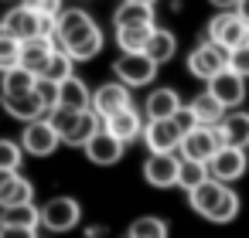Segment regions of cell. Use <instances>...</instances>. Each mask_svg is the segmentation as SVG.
<instances>
[{"mask_svg": "<svg viewBox=\"0 0 249 238\" xmlns=\"http://www.w3.org/2000/svg\"><path fill=\"white\" fill-rule=\"evenodd\" d=\"M55 45H62L75 62H89L103 51V31L86 11H62L55 17Z\"/></svg>", "mask_w": 249, "mask_h": 238, "instance_id": "cell-1", "label": "cell"}, {"mask_svg": "<svg viewBox=\"0 0 249 238\" xmlns=\"http://www.w3.org/2000/svg\"><path fill=\"white\" fill-rule=\"evenodd\" d=\"M188 204H191L201 218H208V221H215V224H225V221H232V218L239 214V197H235V190L225 187V184L215 180V177H208V180H201L198 187H191V190H188Z\"/></svg>", "mask_w": 249, "mask_h": 238, "instance_id": "cell-2", "label": "cell"}, {"mask_svg": "<svg viewBox=\"0 0 249 238\" xmlns=\"http://www.w3.org/2000/svg\"><path fill=\"white\" fill-rule=\"evenodd\" d=\"M48 119L55 123L62 143H69V146H86V140L103 126V119L92 106H86V109H52Z\"/></svg>", "mask_w": 249, "mask_h": 238, "instance_id": "cell-3", "label": "cell"}, {"mask_svg": "<svg viewBox=\"0 0 249 238\" xmlns=\"http://www.w3.org/2000/svg\"><path fill=\"white\" fill-rule=\"evenodd\" d=\"M113 75H116L123 85H130V89H143V85L154 82L157 62H154L147 51H123V55L113 62Z\"/></svg>", "mask_w": 249, "mask_h": 238, "instance_id": "cell-4", "label": "cell"}, {"mask_svg": "<svg viewBox=\"0 0 249 238\" xmlns=\"http://www.w3.org/2000/svg\"><path fill=\"white\" fill-rule=\"evenodd\" d=\"M222 146V136H218V123L212 126V123H195L184 136H181V146H178V153L184 157V160H212L215 157V150Z\"/></svg>", "mask_w": 249, "mask_h": 238, "instance_id": "cell-5", "label": "cell"}, {"mask_svg": "<svg viewBox=\"0 0 249 238\" xmlns=\"http://www.w3.org/2000/svg\"><path fill=\"white\" fill-rule=\"evenodd\" d=\"M0 24H4L14 38H21V41H24V38H35V34H55V17H45V14L31 11L28 4L11 7Z\"/></svg>", "mask_w": 249, "mask_h": 238, "instance_id": "cell-6", "label": "cell"}, {"mask_svg": "<svg viewBox=\"0 0 249 238\" xmlns=\"http://www.w3.org/2000/svg\"><path fill=\"white\" fill-rule=\"evenodd\" d=\"M222 68H229V48H225V45L205 38L201 45L191 48V55H188V72H191L195 79H205V82H208V79L218 75Z\"/></svg>", "mask_w": 249, "mask_h": 238, "instance_id": "cell-7", "label": "cell"}, {"mask_svg": "<svg viewBox=\"0 0 249 238\" xmlns=\"http://www.w3.org/2000/svg\"><path fill=\"white\" fill-rule=\"evenodd\" d=\"M38 228H41V207H35V201L0 207V235H38Z\"/></svg>", "mask_w": 249, "mask_h": 238, "instance_id": "cell-8", "label": "cell"}, {"mask_svg": "<svg viewBox=\"0 0 249 238\" xmlns=\"http://www.w3.org/2000/svg\"><path fill=\"white\" fill-rule=\"evenodd\" d=\"M58 143H62V136H58V129H55V123L48 116L24 123V133H21L24 153H31V157H52L58 150Z\"/></svg>", "mask_w": 249, "mask_h": 238, "instance_id": "cell-9", "label": "cell"}, {"mask_svg": "<svg viewBox=\"0 0 249 238\" xmlns=\"http://www.w3.org/2000/svg\"><path fill=\"white\" fill-rule=\"evenodd\" d=\"M208 38L225 45V48H235L242 41H249V21L232 7V11H218L212 21H208Z\"/></svg>", "mask_w": 249, "mask_h": 238, "instance_id": "cell-10", "label": "cell"}, {"mask_svg": "<svg viewBox=\"0 0 249 238\" xmlns=\"http://www.w3.org/2000/svg\"><path fill=\"white\" fill-rule=\"evenodd\" d=\"M181 136H184V129L178 126L174 116H167V119H147V126H143V143H147L150 153H178Z\"/></svg>", "mask_w": 249, "mask_h": 238, "instance_id": "cell-11", "label": "cell"}, {"mask_svg": "<svg viewBox=\"0 0 249 238\" xmlns=\"http://www.w3.org/2000/svg\"><path fill=\"white\" fill-rule=\"evenodd\" d=\"M246 163H249L246 146L222 143V146L215 150V157L208 160V174H212L215 180H222V184H232V180H239V177L246 174Z\"/></svg>", "mask_w": 249, "mask_h": 238, "instance_id": "cell-12", "label": "cell"}, {"mask_svg": "<svg viewBox=\"0 0 249 238\" xmlns=\"http://www.w3.org/2000/svg\"><path fill=\"white\" fill-rule=\"evenodd\" d=\"M86 157L96 163V167H113V163H120L123 160V150H126V143L120 140V136H113L106 126H99L89 140H86Z\"/></svg>", "mask_w": 249, "mask_h": 238, "instance_id": "cell-13", "label": "cell"}, {"mask_svg": "<svg viewBox=\"0 0 249 238\" xmlns=\"http://www.w3.org/2000/svg\"><path fill=\"white\" fill-rule=\"evenodd\" d=\"M82 218V207L75 197H52L41 207V228L48 231H72Z\"/></svg>", "mask_w": 249, "mask_h": 238, "instance_id": "cell-14", "label": "cell"}, {"mask_svg": "<svg viewBox=\"0 0 249 238\" xmlns=\"http://www.w3.org/2000/svg\"><path fill=\"white\" fill-rule=\"evenodd\" d=\"M0 102H4L7 116H14L21 123H31V119L48 116V106L41 102V95L35 89H28V92H0Z\"/></svg>", "mask_w": 249, "mask_h": 238, "instance_id": "cell-15", "label": "cell"}, {"mask_svg": "<svg viewBox=\"0 0 249 238\" xmlns=\"http://www.w3.org/2000/svg\"><path fill=\"white\" fill-rule=\"evenodd\" d=\"M208 92H212L225 109H235V106H242V99H246V79H242L239 72H232V68H222L218 75L208 79Z\"/></svg>", "mask_w": 249, "mask_h": 238, "instance_id": "cell-16", "label": "cell"}, {"mask_svg": "<svg viewBox=\"0 0 249 238\" xmlns=\"http://www.w3.org/2000/svg\"><path fill=\"white\" fill-rule=\"evenodd\" d=\"M178 167H181V157H174V153H150L147 163H143V180L150 187H174L178 184Z\"/></svg>", "mask_w": 249, "mask_h": 238, "instance_id": "cell-17", "label": "cell"}, {"mask_svg": "<svg viewBox=\"0 0 249 238\" xmlns=\"http://www.w3.org/2000/svg\"><path fill=\"white\" fill-rule=\"evenodd\" d=\"M126 106H133V99H130V85H123V82H106L92 92V109L99 112V119H106Z\"/></svg>", "mask_w": 249, "mask_h": 238, "instance_id": "cell-18", "label": "cell"}, {"mask_svg": "<svg viewBox=\"0 0 249 238\" xmlns=\"http://www.w3.org/2000/svg\"><path fill=\"white\" fill-rule=\"evenodd\" d=\"M52 51H55L52 34H35V38H24V41H21V65H24L28 72L41 75V72L48 68Z\"/></svg>", "mask_w": 249, "mask_h": 238, "instance_id": "cell-19", "label": "cell"}, {"mask_svg": "<svg viewBox=\"0 0 249 238\" xmlns=\"http://www.w3.org/2000/svg\"><path fill=\"white\" fill-rule=\"evenodd\" d=\"M21 201H35V187H31V180L21 177L18 170H4V167H0V207L21 204Z\"/></svg>", "mask_w": 249, "mask_h": 238, "instance_id": "cell-20", "label": "cell"}, {"mask_svg": "<svg viewBox=\"0 0 249 238\" xmlns=\"http://www.w3.org/2000/svg\"><path fill=\"white\" fill-rule=\"evenodd\" d=\"M103 126H106L113 136H120L123 143H133V140H140V136H143V123H140V112H137L133 106H126V109H120V112L106 116V119H103Z\"/></svg>", "mask_w": 249, "mask_h": 238, "instance_id": "cell-21", "label": "cell"}, {"mask_svg": "<svg viewBox=\"0 0 249 238\" xmlns=\"http://www.w3.org/2000/svg\"><path fill=\"white\" fill-rule=\"evenodd\" d=\"M86 106H92L89 85H86L82 79H75V75L62 79V82H58V106H55V109H86Z\"/></svg>", "mask_w": 249, "mask_h": 238, "instance_id": "cell-22", "label": "cell"}, {"mask_svg": "<svg viewBox=\"0 0 249 238\" xmlns=\"http://www.w3.org/2000/svg\"><path fill=\"white\" fill-rule=\"evenodd\" d=\"M218 136L222 143H232V146H249V112H239V109H229L218 123Z\"/></svg>", "mask_w": 249, "mask_h": 238, "instance_id": "cell-23", "label": "cell"}, {"mask_svg": "<svg viewBox=\"0 0 249 238\" xmlns=\"http://www.w3.org/2000/svg\"><path fill=\"white\" fill-rule=\"evenodd\" d=\"M116 28H147L154 24V4H140V0H123L113 14Z\"/></svg>", "mask_w": 249, "mask_h": 238, "instance_id": "cell-24", "label": "cell"}, {"mask_svg": "<svg viewBox=\"0 0 249 238\" xmlns=\"http://www.w3.org/2000/svg\"><path fill=\"white\" fill-rule=\"evenodd\" d=\"M181 106H184V102H181V95H178L174 89H154V92L147 95V102H143V112H147V119H167V116H174Z\"/></svg>", "mask_w": 249, "mask_h": 238, "instance_id": "cell-25", "label": "cell"}, {"mask_svg": "<svg viewBox=\"0 0 249 238\" xmlns=\"http://www.w3.org/2000/svg\"><path fill=\"white\" fill-rule=\"evenodd\" d=\"M143 51L157 62V65H167L171 58H174V51H178V41H174V34L171 31H164V28H150V38H147V45H143Z\"/></svg>", "mask_w": 249, "mask_h": 238, "instance_id": "cell-26", "label": "cell"}, {"mask_svg": "<svg viewBox=\"0 0 249 238\" xmlns=\"http://www.w3.org/2000/svg\"><path fill=\"white\" fill-rule=\"evenodd\" d=\"M188 106H191V112H195V119H198V123H212V126H215V123H222V116L229 112V109H225V106L208 92V89H205V92H198Z\"/></svg>", "mask_w": 249, "mask_h": 238, "instance_id": "cell-27", "label": "cell"}, {"mask_svg": "<svg viewBox=\"0 0 249 238\" xmlns=\"http://www.w3.org/2000/svg\"><path fill=\"white\" fill-rule=\"evenodd\" d=\"M212 174H208V163L205 160H184L181 157V167H178V184L174 187H181V190H191V187H198L201 180H208Z\"/></svg>", "mask_w": 249, "mask_h": 238, "instance_id": "cell-28", "label": "cell"}, {"mask_svg": "<svg viewBox=\"0 0 249 238\" xmlns=\"http://www.w3.org/2000/svg\"><path fill=\"white\" fill-rule=\"evenodd\" d=\"M35 72H28L24 65H14L7 72H0V92H28L35 89Z\"/></svg>", "mask_w": 249, "mask_h": 238, "instance_id": "cell-29", "label": "cell"}, {"mask_svg": "<svg viewBox=\"0 0 249 238\" xmlns=\"http://www.w3.org/2000/svg\"><path fill=\"white\" fill-rule=\"evenodd\" d=\"M21 65V38H14L4 24H0V72Z\"/></svg>", "mask_w": 249, "mask_h": 238, "instance_id": "cell-30", "label": "cell"}, {"mask_svg": "<svg viewBox=\"0 0 249 238\" xmlns=\"http://www.w3.org/2000/svg\"><path fill=\"white\" fill-rule=\"evenodd\" d=\"M150 28H154V24H147V28H116V45H120V51H143V45H147V38H150Z\"/></svg>", "mask_w": 249, "mask_h": 238, "instance_id": "cell-31", "label": "cell"}, {"mask_svg": "<svg viewBox=\"0 0 249 238\" xmlns=\"http://www.w3.org/2000/svg\"><path fill=\"white\" fill-rule=\"evenodd\" d=\"M171 228H167V221H160V218H154V214H143V218H137L133 224H130V235L133 238H164Z\"/></svg>", "mask_w": 249, "mask_h": 238, "instance_id": "cell-32", "label": "cell"}, {"mask_svg": "<svg viewBox=\"0 0 249 238\" xmlns=\"http://www.w3.org/2000/svg\"><path fill=\"white\" fill-rule=\"evenodd\" d=\"M21 157H24V146L21 143L0 140V167H4V170H18L21 167Z\"/></svg>", "mask_w": 249, "mask_h": 238, "instance_id": "cell-33", "label": "cell"}, {"mask_svg": "<svg viewBox=\"0 0 249 238\" xmlns=\"http://www.w3.org/2000/svg\"><path fill=\"white\" fill-rule=\"evenodd\" d=\"M35 92L41 95V102L48 106V112L58 106V82H55V79H48V75H38V79H35Z\"/></svg>", "mask_w": 249, "mask_h": 238, "instance_id": "cell-34", "label": "cell"}, {"mask_svg": "<svg viewBox=\"0 0 249 238\" xmlns=\"http://www.w3.org/2000/svg\"><path fill=\"white\" fill-rule=\"evenodd\" d=\"M229 68H232V72H239L242 79H249V41H242V45L229 48Z\"/></svg>", "mask_w": 249, "mask_h": 238, "instance_id": "cell-35", "label": "cell"}, {"mask_svg": "<svg viewBox=\"0 0 249 238\" xmlns=\"http://www.w3.org/2000/svg\"><path fill=\"white\" fill-rule=\"evenodd\" d=\"M24 4H28L31 11L45 14V17H58V14H62V0H24Z\"/></svg>", "mask_w": 249, "mask_h": 238, "instance_id": "cell-36", "label": "cell"}, {"mask_svg": "<svg viewBox=\"0 0 249 238\" xmlns=\"http://www.w3.org/2000/svg\"><path fill=\"white\" fill-rule=\"evenodd\" d=\"M208 4H212L215 11H232V7L239 4V0H208Z\"/></svg>", "mask_w": 249, "mask_h": 238, "instance_id": "cell-37", "label": "cell"}, {"mask_svg": "<svg viewBox=\"0 0 249 238\" xmlns=\"http://www.w3.org/2000/svg\"><path fill=\"white\" fill-rule=\"evenodd\" d=\"M235 11H239V14L249 21V0H239V4H235Z\"/></svg>", "mask_w": 249, "mask_h": 238, "instance_id": "cell-38", "label": "cell"}, {"mask_svg": "<svg viewBox=\"0 0 249 238\" xmlns=\"http://www.w3.org/2000/svg\"><path fill=\"white\" fill-rule=\"evenodd\" d=\"M140 4H157V0H140Z\"/></svg>", "mask_w": 249, "mask_h": 238, "instance_id": "cell-39", "label": "cell"}]
</instances>
